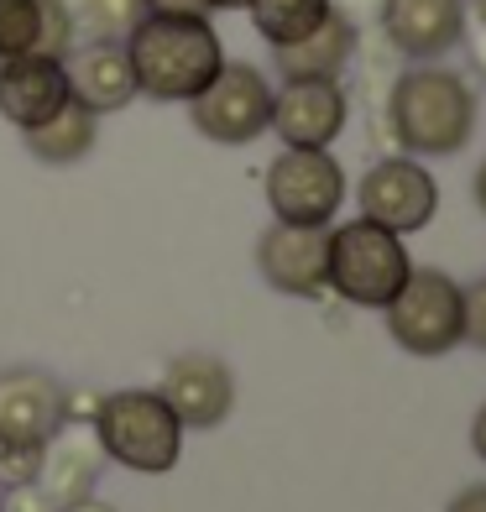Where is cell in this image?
<instances>
[{"label":"cell","instance_id":"1","mask_svg":"<svg viewBox=\"0 0 486 512\" xmlns=\"http://www.w3.org/2000/svg\"><path fill=\"white\" fill-rule=\"evenodd\" d=\"M121 48L131 58L136 95L162 105H189L225 63L220 32L204 11H147L121 37Z\"/></svg>","mask_w":486,"mask_h":512},{"label":"cell","instance_id":"2","mask_svg":"<svg viewBox=\"0 0 486 512\" xmlns=\"http://www.w3.org/2000/svg\"><path fill=\"white\" fill-rule=\"evenodd\" d=\"M387 126L408 157H455L476 131V89L439 63H413L387 95Z\"/></svg>","mask_w":486,"mask_h":512},{"label":"cell","instance_id":"3","mask_svg":"<svg viewBox=\"0 0 486 512\" xmlns=\"http://www.w3.org/2000/svg\"><path fill=\"white\" fill-rule=\"evenodd\" d=\"M95 439H100V450L110 460L131 465V471H147V476L173 471L178 455H183L178 413L162 403V392H147V387H126V392L100 398Z\"/></svg>","mask_w":486,"mask_h":512},{"label":"cell","instance_id":"4","mask_svg":"<svg viewBox=\"0 0 486 512\" xmlns=\"http://www.w3.org/2000/svg\"><path fill=\"white\" fill-rule=\"evenodd\" d=\"M408 246L377 220H345L330 230V288L356 309H387L408 283Z\"/></svg>","mask_w":486,"mask_h":512},{"label":"cell","instance_id":"5","mask_svg":"<svg viewBox=\"0 0 486 512\" xmlns=\"http://www.w3.org/2000/svg\"><path fill=\"white\" fill-rule=\"evenodd\" d=\"M387 330L408 356H445L466 340V309H460V283H450L434 267H413L398 298L387 304Z\"/></svg>","mask_w":486,"mask_h":512},{"label":"cell","instance_id":"6","mask_svg":"<svg viewBox=\"0 0 486 512\" xmlns=\"http://www.w3.org/2000/svg\"><path fill=\"white\" fill-rule=\"evenodd\" d=\"M199 136L220 147H246L272 126V84L251 63H220V74L189 100Z\"/></svg>","mask_w":486,"mask_h":512},{"label":"cell","instance_id":"7","mask_svg":"<svg viewBox=\"0 0 486 512\" xmlns=\"http://www.w3.org/2000/svg\"><path fill=\"white\" fill-rule=\"evenodd\" d=\"M267 204L288 225H330L345 204V168L330 147H283L267 168Z\"/></svg>","mask_w":486,"mask_h":512},{"label":"cell","instance_id":"8","mask_svg":"<svg viewBox=\"0 0 486 512\" xmlns=\"http://www.w3.org/2000/svg\"><path fill=\"white\" fill-rule=\"evenodd\" d=\"M356 199H361V215L366 220L398 230V236H413V230H424L434 220L439 183H434V173L424 168V162H413V157H382V162L366 168Z\"/></svg>","mask_w":486,"mask_h":512},{"label":"cell","instance_id":"9","mask_svg":"<svg viewBox=\"0 0 486 512\" xmlns=\"http://www.w3.org/2000/svg\"><path fill=\"white\" fill-rule=\"evenodd\" d=\"M257 267L267 288L293 298H319L330 288V225H288L277 220L257 241Z\"/></svg>","mask_w":486,"mask_h":512},{"label":"cell","instance_id":"10","mask_svg":"<svg viewBox=\"0 0 486 512\" xmlns=\"http://www.w3.org/2000/svg\"><path fill=\"white\" fill-rule=\"evenodd\" d=\"M345 100L340 79H283V89H272V126L283 136V147H330L345 131Z\"/></svg>","mask_w":486,"mask_h":512},{"label":"cell","instance_id":"11","mask_svg":"<svg viewBox=\"0 0 486 512\" xmlns=\"http://www.w3.org/2000/svg\"><path fill=\"white\" fill-rule=\"evenodd\" d=\"M382 32L403 58L434 63L466 42V0H382Z\"/></svg>","mask_w":486,"mask_h":512},{"label":"cell","instance_id":"12","mask_svg":"<svg viewBox=\"0 0 486 512\" xmlns=\"http://www.w3.org/2000/svg\"><path fill=\"white\" fill-rule=\"evenodd\" d=\"M68 100H74V95H68L63 58H42V53L0 58V115H6L16 131L42 126Z\"/></svg>","mask_w":486,"mask_h":512},{"label":"cell","instance_id":"13","mask_svg":"<svg viewBox=\"0 0 486 512\" xmlns=\"http://www.w3.org/2000/svg\"><path fill=\"white\" fill-rule=\"evenodd\" d=\"M157 392H162V403L178 413L183 429H215L230 413V403H236L230 366L215 361V356H178Z\"/></svg>","mask_w":486,"mask_h":512},{"label":"cell","instance_id":"14","mask_svg":"<svg viewBox=\"0 0 486 512\" xmlns=\"http://www.w3.org/2000/svg\"><path fill=\"white\" fill-rule=\"evenodd\" d=\"M63 74H68V95H74L84 110L110 115L136 100V79H131V58L121 42H105V37H89L74 42L63 58Z\"/></svg>","mask_w":486,"mask_h":512},{"label":"cell","instance_id":"15","mask_svg":"<svg viewBox=\"0 0 486 512\" xmlns=\"http://www.w3.org/2000/svg\"><path fill=\"white\" fill-rule=\"evenodd\" d=\"M63 392L48 371L32 366H6L0 371V434L21 445H48L63 424Z\"/></svg>","mask_w":486,"mask_h":512},{"label":"cell","instance_id":"16","mask_svg":"<svg viewBox=\"0 0 486 512\" xmlns=\"http://www.w3.org/2000/svg\"><path fill=\"white\" fill-rule=\"evenodd\" d=\"M351 53H356V21L345 11H330L309 37L272 48V68L283 79H340Z\"/></svg>","mask_w":486,"mask_h":512},{"label":"cell","instance_id":"17","mask_svg":"<svg viewBox=\"0 0 486 512\" xmlns=\"http://www.w3.org/2000/svg\"><path fill=\"white\" fill-rule=\"evenodd\" d=\"M95 481H100V439H95V429H63L58 424V434L48 439V450H42L37 486L63 507V502L89 497Z\"/></svg>","mask_w":486,"mask_h":512},{"label":"cell","instance_id":"18","mask_svg":"<svg viewBox=\"0 0 486 512\" xmlns=\"http://www.w3.org/2000/svg\"><path fill=\"white\" fill-rule=\"evenodd\" d=\"M27 136V152L37 162H48V168H74V162H84L89 152H95V136H100V115L84 110L79 100H68L58 115H48L42 126L21 131Z\"/></svg>","mask_w":486,"mask_h":512},{"label":"cell","instance_id":"19","mask_svg":"<svg viewBox=\"0 0 486 512\" xmlns=\"http://www.w3.org/2000/svg\"><path fill=\"white\" fill-rule=\"evenodd\" d=\"M251 27H257L272 48H283V42H298L309 37L324 16L335 11V0H251Z\"/></svg>","mask_w":486,"mask_h":512},{"label":"cell","instance_id":"20","mask_svg":"<svg viewBox=\"0 0 486 512\" xmlns=\"http://www.w3.org/2000/svg\"><path fill=\"white\" fill-rule=\"evenodd\" d=\"M142 16H147V0H74V21L89 37H105V42H121Z\"/></svg>","mask_w":486,"mask_h":512},{"label":"cell","instance_id":"21","mask_svg":"<svg viewBox=\"0 0 486 512\" xmlns=\"http://www.w3.org/2000/svg\"><path fill=\"white\" fill-rule=\"evenodd\" d=\"M42 42V0H0V58L37 53Z\"/></svg>","mask_w":486,"mask_h":512},{"label":"cell","instance_id":"22","mask_svg":"<svg viewBox=\"0 0 486 512\" xmlns=\"http://www.w3.org/2000/svg\"><path fill=\"white\" fill-rule=\"evenodd\" d=\"M74 42H79L74 6H68V0H42V42H37V53L42 58H68Z\"/></svg>","mask_w":486,"mask_h":512},{"label":"cell","instance_id":"23","mask_svg":"<svg viewBox=\"0 0 486 512\" xmlns=\"http://www.w3.org/2000/svg\"><path fill=\"white\" fill-rule=\"evenodd\" d=\"M460 309H466V340L476 351H486V277H476L471 288H460Z\"/></svg>","mask_w":486,"mask_h":512},{"label":"cell","instance_id":"24","mask_svg":"<svg viewBox=\"0 0 486 512\" xmlns=\"http://www.w3.org/2000/svg\"><path fill=\"white\" fill-rule=\"evenodd\" d=\"M450 512H486V486H466V492H455Z\"/></svg>","mask_w":486,"mask_h":512},{"label":"cell","instance_id":"25","mask_svg":"<svg viewBox=\"0 0 486 512\" xmlns=\"http://www.w3.org/2000/svg\"><path fill=\"white\" fill-rule=\"evenodd\" d=\"M147 11H204V0H147Z\"/></svg>","mask_w":486,"mask_h":512},{"label":"cell","instance_id":"26","mask_svg":"<svg viewBox=\"0 0 486 512\" xmlns=\"http://www.w3.org/2000/svg\"><path fill=\"white\" fill-rule=\"evenodd\" d=\"M471 445H476V455L486 460V408L476 413V424H471Z\"/></svg>","mask_w":486,"mask_h":512},{"label":"cell","instance_id":"27","mask_svg":"<svg viewBox=\"0 0 486 512\" xmlns=\"http://www.w3.org/2000/svg\"><path fill=\"white\" fill-rule=\"evenodd\" d=\"M58 512H115V507H105V502H95V497H79V502H63Z\"/></svg>","mask_w":486,"mask_h":512},{"label":"cell","instance_id":"28","mask_svg":"<svg viewBox=\"0 0 486 512\" xmlns=\"http://www.w3.org/2000/svg\"><path fill=\"white\" fill-rule=\"evenodd\" d=\"M251 0H204V11H246Z\"/></svg>","mask_w":486,"mask_h":512},{"label":"cell","instance_id":"29","mask_svg":"<svg viewBox=\"0 0 486 512\" xmlns=\"http://www.w3.org/2000/svg\"><path fill=\"white\" fill-rule=\"evenodd\" d=\"M471 58H476V68H481V74H486V32L471 42Z\"/></svg>","mask_w":486,"mask_h":512},{"label":"cell","instance_id":"30","mask_svg":"<svg viewBox=\"0 0 486 512\" xmlns=\"http://www.w3.org/2000/svg\"><path fill=\"white\" fill-rule=\"evenodd\" d=\"M476 204H481V215H486V162L476 168Z\"/></svg>","mask_w":486,"mask_h":512},{"label":"cell","instance_id":"31","mask_svg":"<svg viewBox=\"0 0 486 512\" xmlns=\"http://www.w3.org/2000/svg\"><path fill=\"white\" fill-rule=\"evenodd\" d=\"M471 11H476V21L486 27V0H471Z\"/></svg>","mask_w":486,"mask_h":512},{"label":"cell","instance_id":"32","mask_svg":"<svg viewBox=\"0 0 486 512\" xmlns=\"http://www.w3.org/2000/svg\"><path fill=\"white\" fill-rule=\"evenodd\" d=\"M0 512H6V507H0Z\"/></svg>","mask_w":486,"mask_h":512}]
</instances>
